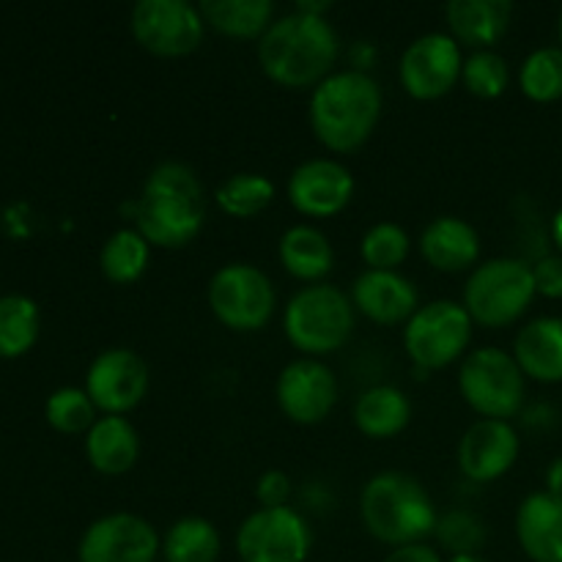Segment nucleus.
Wrapping results in <instances>:
<instances>
[{"mask_svg":"<svg viewBox=\"0 0 562 562\" xmlns=\"http://www.w3.org/2000/svg\"><path fill=\"white\" fill-rule=\"evenodd\" d=\"M44 417L49 426L60 434H82L91 431L97 417V406L80 387H58L44 404Z\"/></svg>","mask_w":562,"mask_h":562,"instance_id":"32","label":"nucleus"},{"mask_svg":"<svg viewBox=\"0 0 562 562\" xmlns=\"http://www.w3.org/2000/svg\"><path fill=\"white\" fill-rule=\"evenodd\" d=\"M464 55L450 33H426L401 55V86L415 99H439L461 80Z\"/></svg>","mask_w":562,"mask_h":562,"instance_id":"12","label":"nucleus"},{"mask_svg":"<svg viewBox=\"0 0 562 562\" xmlns=\"http://www.w3.org/2000/svg\"><path fill=\"white\" fill-rule=\"evenodd\" d=\"M360 252L368 269L395 272L409 256V234L395 223H376L362 236Z\"/></svg>","mask_w":562,"mask_h":562,"instance_id":"33","label":"nucleus"},{"mask_svg":"<svg viewBox=\"0 0 562 562\" xmlns=\"http://www.w3.org/2000/svg\"><path fill=\"white\" fill-rule=\"evenodd\" d=\"M552 236H554V241H558L560 250H562V209H560L558 217H554V223H552Z\"/></svg>","mask_w":562,"mask_h":562,"instance_id":"40","label":"nucleus"},{"mask_svg":"<svg viewBox=\"0 0 562 562\" xmlns=\"http://www.w3.org/2000/svg\"><path fill=\"white\" fill-rule=\"evenodd\" d=\"M439 538L445 547L456 554H477V543L483 541L481 521L472 519L470 514H450L437 525Z\"/></svg>","mask_w":562,"mask_h":562,"instance_id":"35","label":"nucleus"},{"mask_svg":"<svg viewBox=\"0 0 562 562\" xmlns=\"http://www.w3.org/2000/svg\"><path fill=\"white\" fill-rule=\"evenodd\" d=\"M459 390L481 417L508 420L525 404V373L508 351L483 346L461 362Z\"/></svg>","mask_w":562,"mask_h":562,"instance_id":"7","label":"nucleus"},{"mask_svg":"<svg viewBox=\"0 0 562 562\" xmlns=\"http://www.w3.org/2000/svg\"><path fill=\"white\" fill-rule=\"evenodd\" d=\"M338 33L324 14L291 11L269 25L258 44L263 75L283 88H316L333 75L338 60Z\"/></svg>","mask_w":562,"mask_h":562,"instance_id":"1","label":"nucleus"},{"mask_svg":"<svg viewBox=\"0 0 562 562\" xmlns=\"http://www.w3.org/2000/svg\"><path fill=\"white\" fill-rule=\"evenodd\" d=\"M274 201L272 179L261 173H236L217 190V206L231 217H256Z\"/></svg>","mask_w":562,"mask_h":562,"instance_id":"30","label":"nucleus"},{"mask_svg":"<svg viewBox=\"0 0 562 562\" xmlns=\"http://www.w3.org/2000/svg\"><path fill=\"white\" fill-rule=\"evenodd\" d=\"M351 305L376 324H401L417 313V289L398 272L366 269L351 285Z\"/></svg>","mask_w":562,"mask_h":562,"instance_id":"18","label":"nucleus"},{"mask_svg":"<svg viewBox=\"0 0 562 562\" xmlns=\"http://www.w3.org/2000/svg\"><path fill=\"white\" fill-rule=\"evenodd\" d=\"M355 195V176L335 159H307L289 179V201L305 217H335Z\"/></svg>","mask_w":562,"mask_h":562,"instance_id":"16","label":"nucleus"},{"mask_svg":"<svg viewBox=\"0 0 562 562\" xmlns=\"http://www.w3.org/2000/svg\"><path fill=\"white\" fill-rule=\"evenodd\" d=\"M274 285L252 263H225L209 280V307L220 324L236 333H256L274 313Z\"/></svg>","mask_w":562,"mask_h":562,"instance_id":"9","label":"nucleus"},{"mask_svg":"<svg viewBox=\"0 0 562 562\" xmlns=\"http://www.w3.org/2000/svg\"><path fill=\"white\" fill-rule=\"evenodd\" d=\"M412 420V401L393 384L368 387L355 404V423L366 437L390 439L404 431Z\"/></svg>","mask_w":562,"mask_h":562,"instance_id":"24","label":"nucleus"},{"mask_svg":"<svg viewBox=\"0 0 562 562\" xmlns=\"http://www.w3.org/2000/svg\"><path fill=\"white\" fill-rule=\"evenodd\" d=\"M360 514L366 530L395 549L423 543L439 525L431 494L406 472L373 475L360 494Z\"/></svg>","mask_w":562,"mask_h":562,"instance_id":"4","label":"nucleus"},{"mask_svg":"<svg viewBox=\"0 0 562 562\" xmlns=\"http://www.w3.org/2000/svg\"><path fill=\"white\" fill-rule=\"evenodd\" d=\"M283 329L294 349L311 357L329 355L349 340L355 329V305L335 285H305L285 305Z\"/></svg>","mask_w":562,"mask_h":562,"instance_id":"5","label":"nucleus"},{"mask_svg":"<svg viewBox=\"0 0 562 562\" xmlns=\"http://www.w3.org/2000/svg\"><path fill=\"white\" fill-rule=\"evenodd\" d=\"M448 562H492V560L481 558V554H456V558H450Z\"/></svg>","mask_w":562,"mask_h":562,"instance_id":"41","label":"nucleus"},{"mask_svg":"<svg viewBox=\"0 0 562 562\" xmlns=\"http://www.w3.org/2000/svg\"><path fill=\"white\" fill-rule=\"evenodd\" d=\"M384 562H442V554L428 543H409V547L393 549Z\"/></svg>","mask_w":562,"mask_h":562,"instance_id":"38","label":"nucleus"},{"mask_svg":"<svg viewBox=\"0 0 562 562\" xmlns=\"http://www.w3.org/2000/svg\"><path fill=\"white\" fill-rule=\"evenodd\" d=\"M514 357L525 376L562 382V318L543 316L516 335Z\"/></svg>","mask_w":562,"mask_h":562,"instance_id":"23","label":"nucleus"},{"mask_svg":"<svg viewBox=\"0 0 562 562\" xmlns=\"http://www.w3.org/2000/svg\"><path fill=\"white\" fill-rule=\"evenodd\" d=\"M151 258V245L143 239L137 228H121L104 241L102 252H99V267L110 283L130 285L143 278Z\"/></svg>","mask_w":562,"mask_h":562,"instance_id":"28","label":"nucleus"},{"mask_svg":"<svg viewBox=\"0 0 562 562\" xmlns=\"http://www.w3.org/2000/svg\"><path fill=\"white\" fill-rule=\"evenodd\" d=\"M516 538L532 562H562V499L530 494L516 510Z\"/></svg>","mask_w":562,"mask_h":562,"instance_id":"19","label":"nucleus"},{"mask_svg":"<svg viewBox=\"0 0 562 562\" xmlns=\"http://www.w3.org/2000/svg\"><path fill=\"white\" fill-rule=\"evenodd\" d=\"M445 14L456 42L486 49L505 36L514 5L508 0H450Z\"/></svg>","mask_w":562,"mask_h":562,"instance_id":"21","label":"nucleus"},{"mask_svg":"<svg viewBox=\"0 0 562 562\" xmlns=\"http://www.w3.org/2000/svg\"><path fill=\"white\" fill-rule=\"evenodd\" d=\"M203 22L234 38H258L274 22L272 0H203Z\"/></svg>","mask_w":562,"mask_h":562,"instance_id":"26","label":"nucleus"},{"mask_svg":"<svg viewBox=\"0 0 562 562\" xmlns=\"http://www.w3.org/2000/svg\"><path fill=\"white\" fill-rule=\"evenodd\" d=\"M206 198L195 170L181 162H162L148 173L135 203L137 231L154 247H184L201 234Z\"/></svg>","mask_w":562,"mask_h":562,"instance_id":"2","label":"nucleus"},{"mask_svg":"<svg viewBox=\"0 0 562 562\" xmlns=\"http://www.w3.org/2000/svg\"><path fill=\"white\" fill-rule=\"evenodd\" d=\"M420 252L439 272H464L481 258V236L461 217H437L420 236Z\"/></svg>","mask_w":562,"mask_h":562,"instance_id":"20","label":"nucleus"},{"mask_svg":"<svg viewBox=\"0 0 562 562\" xmlns=\"http://www.w3.org/2000/svg\"><path fill=\"white\" fill-rule=\"evenodd\" d=\"M162 541L151 521L135 514H108L80 538V562H154Z\"/></svg>","mask_w":562,"mask_h":562,"instance_id":"13","label":"nucleus"},{"mask_svg":"<svg viewBox=\"0 0 562 562\" xmlns=\"http://www.w3.org/2000/svg\"><path fill=\"white\" fill-rule=\"evenodd\" d=\"M38 307L31 296L25 294H5L0 296V357L27 355L38 340Z\"/></svg>","mask_w":562,"mask_h":562,"instance_id":"29","label":"nucleus"},{"mask_svg":"<svg viewBox=\"0 0 562 562\" xmlns=\"http://www.w3.org/2000/svg\"><path fill=\"white\" fill-rule=\"evenodd\" d=\"M86 456L102 475H124L140 456V439L135 426L121 415L99 417L86 434Z\"/></svg>","mask_w":562,"mask_h":562,"instance_id":"22","label":"nucleus"},{"mask_svg":"<svg viewBox=\"0 0 562 562\" xmlns=\"http://www.w3.org/2000/svg\"><path fill=\"white\" fill-rule=\"evenodd\" d=\"M508 60L494 49H475L461 69L467 91L481 99L503 97V91L508 88Z\"/></svg>","mask_w":562,"mask_h":562,"instance_id":"34","label":"nucleus"},{"mask_svg":"<svg viewBox=\"0 0 562 562\" xmlns=\"http://www.w3.org/2000/svg\"><path fill=\"white\" fill-rule=\"evenodd\" d=\"M521 91L532 102H554L562 97V47H541L521 64Z\"/></svg>","mask_w":562,"mask_h":562,"instance_id":"31","label":"nucleus"},{"mask_svg":"<svg viewBox=\"0 0 562 562\" xmlns=\"http://www.w3.org/2000/svg\"><path fill=\"white\" fill-rule=\"evenodd\" d=\"M379 115H382V91L366 71H333L327 80L313 88V135L329 151H357L373 135Z\"/></svg>","mask_w":562,"mask_h":562,"instance_id":"3","label":"nucleus"},{"mask_svg":"<svg viewBox=\"0 0 562 562\" xmlns=\"http://www.w3.org/2000/svg\"><path fill=\"white\" fill-rule=\"evenodd\" d=\"M538 294L549 300H562V256H547L532 267Z\"/></svg>","mask_w":562,"mask_h":562,"instance_id":"37","label":"nucleus"},{"mask_svg":"<svg viewBox=\"0 0 562 562\" xmlns=\"http://www.w3.org/2000/svg\"><path fill=\"white\" fill-rule=\"evenodd\" d=\"M313 536L294 508H258L236 532V554L241 562H305Z\"/></svg>","mask_w":562,"mask_h":562,"instance_id":"10","label":"nucleus"},{"mask_svg":"<svg viewBox=\"0 0 562 562\" xmlns=\"http://www.w3.org/2000/svg\"><path fill=\"white\" fill-rule=\"evenodd\" d=\"M220 532L203 516H184L162 538V554L168 562H217Z\"/></svg>","mask_w":562,"mask_h":562,"instance_id":"27","label":"nucleus"},{"mask_svg":"<svg viewBox=\"0 0 562 562\" xmlns=\"http://www.w3.org/2000/svg\"><path fill=\"white\" fill-rule=\"evenodd\" d=\"M519 459V434L508 420H477L459 442V467L470 481L492 483Z\"/></svg>","mask_w":562,"mask_h":562,"instance_id":"17","label":"nucleus"},{"mask_svg":"<svg viewBox=\"0 0 562 562\" xmlns=\"http://www.w3.org/2000/svg\"><path fill=\"white\" fill-rule=\"evenodd\" d=\"M291 497V481L283 470H267L256 483V499L261 508H283Z\"/></svg>","mask_w":562,"mask_h":562,"instance_id":"36","label":"nucleus"},{"mask_svg":"<svg viewBox=\"0 0 562 562\" xmlns=\"http://www.w3.org/2000/svg\"><path fill=\"white\" fill-rule=\"evenodd\" d=\"M130 25L143 49L159 58H181L201 47L206 22L187 0H140Z\"/></svg>","mask_w":562,"mask_h":562,"instance_id":"11","label":"nucleus"},{"mask_svg":"<svg viewBox=\"0 0 562 562\" xmlns=\"http://www.w3.org/2000/svg\"><path fill=\"white\" fill-rule=\"evenodd\" d=\"M280 261L294 278L318 283L333 269L335 252L322 231L313 225H294L280 236Z\"/></svg>","mask_w":562,"mask_h":562,"instance_id":"25","label":"nucleus"},{"mask_svg":"<svg viewBox=\"0 0 562 562\" xmlns=\"http://www.w3.org/2000/svg\"><path fill=\"white\" fill-rule=\"evenodd\" d=\"M532 267L519 258H492L472 272L464 285V302L470 318L483 327H508L525 316L536 300Z\"/></svg>","mask_w":562,"mask_h":562,"instance_id":"6","label":"nucleus"},{"mask_svg":"<svg viewBox=\"0 0 562 562\" xmlns=\"http://www.w3.org/2000/svg\"><path fill=\"white\" fill-rule=\"evenodd\" d=\"M472 318L464 305L453 300H437L417 307L406 322L404 346L415 366L439 371L459 360L472 340Z\"/></svg>","mask_w":562,"mask_h":562,"instance_id":"8","label":"nucleus"},{"mask_svg":"<svg viewBox=\"0 0 562 562\" xmlns=\"http://www.w3.org/2000/svg\"><path fill=\"white\" fill-rule=\"evenodd\" d=\"M560 42H562V11H560Z\"/></svg>","mask_w":562,"mask_h":562,"instance_id":"42","label":"nucleus"},{"mask_svg":"<svg viewBox=\"0 0 562 562\" xmlns=\"http://www.w3.org/2000/svg\"><path fill=\"white\" fill-rule=\"evenodd\" d=\"M547 492L562 499V459H554L547 470Z\"/></svg>","mask_w":562,"mask_h":562,"instance_id":"39","label":"nucleus"},{"mask_svg":"<svg viewBox=\"0 0 562 562\" xmlns=\"http://www.w3.org/2000/svg\"><path fill=\"white\" fill-rule=\"evenodd\" d=\"M86 393L104 415H124L148 393V366L132 349L102 351L86 373Z\"/></svg>","mask_w":562,"mask_h":562,"instance_id":"14","label":"nucleus"},{"mask_svg":"<svg viewBox=\"0 0 562 562\" xmlns=\"http://www.w3.org/2000/svg\"><path fill=\"white\" fill-rule=\"evenodd\" d=\"M278 404L289 420L300 426H316L327 420L338 401V382L324 362L313 357L289 362L278 376Z\"/></svg>","mask_w":562,"mask_h":562,"instance_id":"15","label":"nucleus"}]
</instances>
